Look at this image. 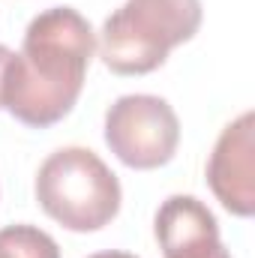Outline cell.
Here are the masks:
<instances>
[{
	"mask_svg": "<svg viewBox=\"0 0 255 258\" xmlns=\"http://www.w3.org/2000/svg\"><path fill=\"white\" fill-rule=\"evenodd\" d=\"M96 51L90 21L72 6L39 12L3 81V108L24 126L45 129L75 108Z\"/></svg>",
	"mask_w": 255,
	"mask_h": 258,
	"instance_id": "1",
	"label": "cell"
},
{
	"mask_svg": "<svg viewBox=\"0 0 255 258\" xmlns=\"http://www.w3.org/2000/svg\"><path fill=\"white\" fill-rule=\"evenodd\" d=\"M201 27V0H126L105 18L99 57L117 75H147Z\"/></svg>",
	"mask_w": 255,
	"mask_h": 258,
	"instance_id": "2",
	"label": "cell"
},
{
	"mask_svg": "<svg viewBox=\"0 0 255 258\" xmlns=\"http://www.w3.org/2000/svg\"><path fill=\"white\" fill-rule=\"evenodd\" d=\"M36 201L69 231H99L120 210V183L93 150L60 147L39 165Z\"/></svg>",
	"mask_w": 255,
	"mask_h": 258,
	"instance_id": "3",
	"label": "cell"
},
{
	"mask_svg": "<svg viewBox=\"0 0 255 258\" xmlns=\"http://www.w3.org/2000/svg\"><path fill=\"white\" fill-rule=\"evenodd\" d=\"M180 123L162 96L129 93L105 111V144L111 153L138 171L168 165L177 153Z\"/></svg>",
	"mask_w": 255,
	"mask_h": 258,
	"instance_id": "4",
	"label": "cell"
},
{
	"mask_svg": "<svg viewBox=\"0 0 255 258\" xmlns=\"http://www.w3.org/2000/svg\"><path fill=\"white\" fill-rule=\"evenodd\" d=\"M207 183L225 210L234 216H252L255 210V114L243 111L219 132L210 162Z\"/></svg>",
	"mask_w": 255,
	"mask_h": 258,
	"instance_id": "5",
	"label": "cell"
},
{
	"mask_svg": "<svg viewBox=\"0 0 255 258\" xmlns=\"http://www.w3.org/2000/svg\"><path fill=\"white\" fill-rule=\"evenodd\" d=\"M165 258H231L219 240V222L195 195H171L153 222Z\"/></svg>",
	"mask_w": 255,
	"mask_h": 258,
	"instance_id": "6",
	"label": "cell"
},
{
	"mask_svg": "<svg viewBox=\"0 0 255 258\" xmlns=\"http://www.w3.org/2000/svg\"><path fill=\"white\" fill-rule=\"evenodd\" d=\"M0 258H60V246L36 225L0 228Z\"/></svg>",
	"mask_w": 255,
	"mask_h": 258,
	"instance_id": "7",
	"label": "cell"
},
{
	"mask_svg": "<svg viewBox=\"0 0 255 258\" xmlns=\"http://www.w3.org/2000/svg\"><path fill=\"white\" fill-rule=\"evenodd\" d=\"M12 54H15V51H9L6 45H0V108H3V81H6V69H9Z\"/></svg>",
	"mask_w": 255,
	"mask_h": 258,
	"instance_id": "8",
	"label": "cell"
},
{
	"mask_svg": "<svg viewBox=\"0 0 255 258\" xmlns=\"http://www.w3.org/2000/svg\"><path fill=\"white\" fill-rule=\"evenodd\" d=\"M90 258H138V255H132V252H117V249H108V252H96V255H90Z\"/></svg>",
	"mask_w": 255,
	"mask_h": 258,
	"instance_id": "9",
	"label": "cell"
}]
</instances>
